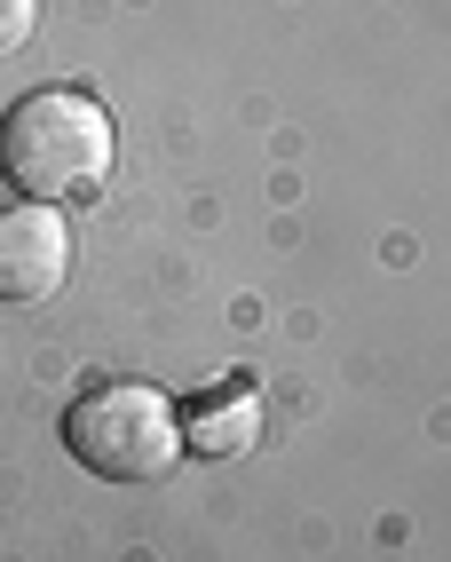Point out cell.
I'll return each instance as SVG.
<instances>
[{
  "label": "cell",
  "instance_id": "cell-1",
  "mask_svg": "<svg viewBox=\"0 0 451 562\" xmlns=\"http://www.w3.org/2000/svg\"><path fill=\"white\" fill-rule=\"evenodd\" d=\"M0 175H9L24 199H41V206L88 199L111 175V111L88 88L16 95L9 120H0Z\"/></svg>",
  "mask_w": 451,
  "mask_h": 562
},
{
  "label": "cell",
  "instance_id": "cell-5",
  "mask_svg": "<svg viewBox=\"0 0 451 562\" xmlns=\"http://www.w3.org/2000/svg\"><path fill=\"white\" fill-rule=\"evenodd\" d=\"M41 24V0H0V48H24Z\"/></svg>",
  "mask_w": 451,
  "mask_h": 562
},
{
  "label": "cell",
  "instance_id": "cell-3",
  "mask_svg": "<svg viewBox=\"0 0 451 562\" xmlns=\"http://www.w3.org/2000/svg\"><path fill=\"white\" fill-rule=\"evenodd\" d=\"M71 278V222L41 199L0 206V302H48Z\"/></svg>",
  "mask_w": 451,
  "mask_h": 562
},
{
  "label": "cell",
  "instance_id": "cell-4",
  "mask_svg": "<svg viewBox=\"0 0 451 562\" xmlns=\"http://www.w3.org/2000/svg\"><path fill=\"white\" fill-rule=\"evenodd\" d=\"M253 436H261V396H253L246 381L214 389L206 404H191V420H182V443L206 452V460H238Z\"/></svg>",
  "mask_w": 451,
  "mask_h": 562
},
{
  "label": "cell",
  "instance_id": "cell-2",
  "mask_svg": "<svg viewBox=\"0 0 451 562\" xmlns=\"http://www.w3.org/2000/svg\"><path fill=\"white\" fill-rule=\"evenodd\" d=\"M64 443L103 483H150L182 460V412L143 381H103L64 412Z\"/></svg>",
  "mask_w": 451,
  "mask_h": 562
}]
</instances>
